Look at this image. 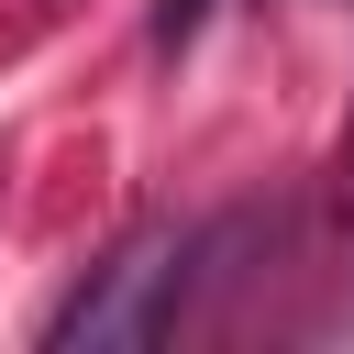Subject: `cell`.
<instances>
[{
  "label": "cell",
  "mask_w": 354,
  "mask_h": 354,
  "mask_svg": "<svg viewBox=\"0 0 354 354\" xmlns=\"http://www.w3.org/2000/svg\"><path fill=\"white\" fill-rule=\"evenodd\" d=\"M221 221L210 232H133L111 266H88V288L44 321V343H166L188 321V288L210 277Z\"/></svg>",
  "instance_id": "1"
},
{
  "label": "cell",
  "mask_w": 354,
  "mask_h": 354,
  "mask_svg": "<svg viewBox=\"0 0 354 354\" xmlns=\"http://www.w3.org/2000/svg\"><path fill=\"white\" fill-rule=\"evenodd\" d=\"M210 11H221V0H155V22H144V33H155V55L199 44V22H210Z\"/></svg>",
  "instance_id": "2"
},
{
  "label": "cell",
  "mask_w": 354,
  "mask_h": 354,
  "mask_svg": "<svg viewBox=\"0 0 354 354\" xmlns=\"http://www.w3.org/2000/svg\"><path fill=\"white\" fill-rule=\"evenodd\" d=\"M332 210L354 221V133H343V166H332Z\"/></svg>",
  "instance_id": "3"
}]
</instances>
